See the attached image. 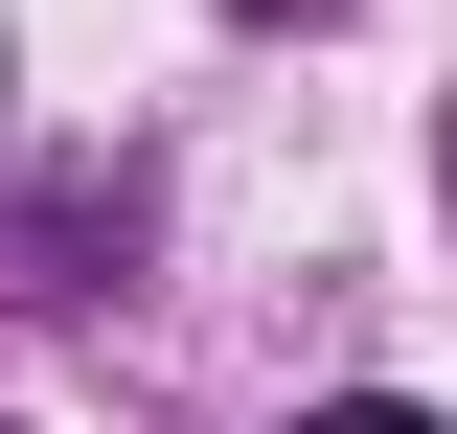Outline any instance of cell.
<instances>
[{
	"mask_svg": "<svg viewBox=\"0 0 457 434\" xmlns=\"http://www.w3.org/2000/svg\"><path fill=\"white\" fill-rule=\"evenodd\" d=\"M297 434H457V412H411V388H343V412H297Z\"/></svg>",
	"mask_w": 457,
	"mask_h": 434,
	"instance_id": "obj_1",
	"label": "cell"
},
{
	"mask_svg": "<svg viewBox=\"0 0 457 434\" xmlns=\"http://www.w3.org/2000/svg\"><path fill=\"white\" fill-rule=\"evenodd\" d=\"M228 23H297V0H228Z\"/></svg>",
	"mask_w": 457,
	"mask_h": 434,
	"instance_id": "obj_2",
	"label": "cell"
}]
</instances>
